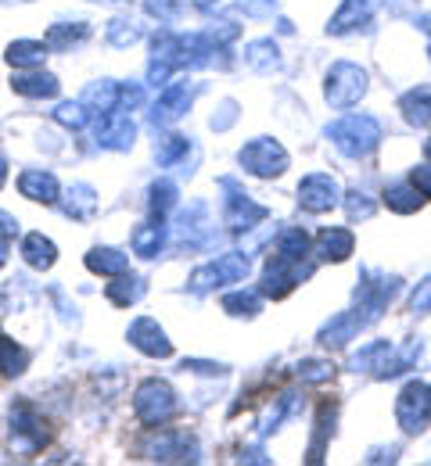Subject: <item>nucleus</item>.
Masks as SVG:
<instances>
[{
	"mask_svg": "<svg viewBox=\"0 0 431 466\" xmlns=\"http://www.w3.org/2000/svg\"><path fill=\"white\" fill-rule=\"evenodd\" d=\"M385 129L374 116H345L327 126V140L345 155V158H367L381 144Z\"/></svg>",
	"mask_w": 431,
	"mask_h": 466,
	"instance_id": "nucleus-1",
	"label": "nucleus"
},
{
	"mask_svg": "<svg viewBox=\"0 0 431 466\" xmlns=\"http://www.w3.org/2000/svg\"><path fill=\"white\" fill-rule=\"evenodd\" d=\"M248 273H251V258H248V251H227V255H220L216 262L198 266V269L190 273L187 288L198 294H205V291H216V288H227V284H241Z\"/></svg>",
	"mask_w": 431,
	"mask_h": 466,
	"instance_id": "nucleus-2",
	"label": "nucleus"
},
{
	"mask_svg": "<svg viewBox=\"0 0 431 466\" xmlns=\"http://www.w3.org/2000/svg\"><path fill=\"white\" fill-rule=\"evenodd\" d=\"M367 94V72L353 61H334L323 79V101L331 108H353Z\"/></svg>",
	"mask_w": 431,
	"mask_h": 466,
	"instance_id": "nucleus-3",
	"label": "nucleus"
},
{
	"mask_svg": "<svg viewBox=\"0 0 431 466\" xmlns=\"http://www.w3.org/2000/svg\"><path fill=\"white\" fill-rule=\"evenodd\" d=\"M133 412L144 427H162L169 423L177 412H180V402H177V391L166 384V380H144L133 395Z\"/></svg>",
	"mask_w": 431,
	"mask_h": 466,
	"instance_id": "nucleus-4",
	"label": "nucleus"
},
{
	"mask_svg": "<svg viewBox=\"0 0 431 466\" xmlns=\"http://www.w3.org/2000/svg\"><path fill=\"white\" fill-rule=\"evenodd\" d=\"M220 190L227 194V198H223V223L234 233L255 230V227L270 216V208L259 205V201H251V194H245V190L238 187V179L223 176V179H220Z\"/></svg>",
	"mask_w": 431,
	"mask_h": 466,
	"instance_id": "nucleus-5",
	"label": "nucleus"
},
{
	"mask_svg": "<svg viewBox=\"0 0 431 466\" xmlns=\"http://www.w3.org/2000/svg\"><path fill=\"white\" fill-rule=\"evenodd\" d=\"M395 291H399V277H392L385 269H364L360 288H356V312L364 316V323H374L388 309Z\"/></svg>",
	"mask_w": 431,
	"mask_h": 466,
	"instance_id": "nucleus-6",
	"label": "nucleus"
},
{
	"mask_svg": "<svg viewBox=\"0 0 431 466\" xmlns=\"http://www.w3.org/2000/svg\"><path fill=\"white\" fill-rule=\"evenodd\" d=\"M140 452H144V460H155V463H187V460L194 463V460H201L198 441L184 431H155V434L144 438Z\"/></svg>",
	"mask_w": 431,
	"mask_h": 466,
	"instance_id": "nucleus-7",
	"label": "nucleus"
},
{
	"mask_svg": "<svg viewBox=\"0 0 431 466\" xmlns=\"http://www.w3.org/2000/svg\"><path fill=\"white\" fill-rule=\"evenodd\" d=\"M238 162H241V169L251 176H259V179H273V176H281L288 169V151L277 144V140H270V137H255V140H248L245 147H241V155H238Z\"/></svg>",
	"mask_w": 431,
	"mask_h": 466,
	"instance_id": "nucleus-8",
	"label": "nucleus"
},
{
	"mask_svg": "<svg viewBox=\"0 0 431 466\" xmlns=\"http://www.w3.org/2000/svg\"><path fill=\"white\" fill-rule=\"evenodd\" d=\"M51 431H47V420L36 412L33 406H15L11 409V449L15 456H33L47 445Z\"/></svg>",
	"mask_w": 431,
	"mask_h": 466,
	"instance_id": "nucleus-9",
	"label": "nucleus"
},
{
	"mask_svg": "<svg viewBox=\"0 0 431 466\" xmlns=\"http://www.w3.org/2000/svg\"><path fill=\"white\" fill-rule=\"evenodd\" d=\"M173 237H177V244H184L190 251L209 248L212 237H216V223L209 216V205L205 201H190L184 212H180V223H177Z\"/></svg>",
	"mask_w": 431,
	"mask_h": 466,
	"instance_id": "nucleus-10",
	"label": "nucleus"
},
{
	"mask_svg": "<svg viewBox=\"0 0 431 466\" xmlns=\"http://www.w3.org/2000/svg\"><path fill=\"white\" fill-rule=\"evenodd\" d=\"M306 277H309V266L292 262V258H284V255H273V258L266 262V269H262L259 291H262V298H284V294L295 291Z\"/></svg>",
	"mask_w": 431,
	"mask_h": 466,
	"instance_id": "nucleus-11",
	"label": "nucleus"
},
{
	"mask_svg": "<svg viewBox=\"0 0 431 466\" xmlns=\"http://www.w3.org/2000/svg\"><path fill=\"white\" fill-rule=\"evenodd\" d=\"M299 205H303L306 212H313V216H323V212L338 208V205H342V187H338V179L327 173L303 176V183H299Z\"/></svg>",
	"mask_w": 431,
	"mask_h": 466,
	"instance_id": "nucleus-12",
	"label": "nucleus"
},
{
	"mask_svg": "<svg viewBox=\"0 0 431 466\" xmlns=\"http://www.w3.org/2000/svg\"><path fill=\"white\" fill-rule=\"evenodd\" d=\"M425 420H428V388L421 380H410L395 399V423L403 427V434H421Z\"/></svg>",
	"mask_w": 431,
	"mask_h": 466,
	"instance_id": "nucleus-13",
	"label": "nucleus"
},
{
	"mask_svg": "<svg viewBox=\"0 0 431 466\" xmlns=\"http://www.w3.org/2000/svg\"><path fill=\"white\" fill-rule=\"evenodd\" d=\"M194 83H187V79H177V83H166L162 86V94L155 97V105H151V126H169V122H177V118L184 116L187 108H190V101H194Z\"/></svg>",
	"mask_w": 431,
	"mask_h": 466,
	"instance_id": "nucleus-14",
	"label": "nucleus"
},
{
	"mask_svg": "<svg viewBox=\"0 0 431 466\" xmlns=\"http://www.w3.org/2000/svg\"><path fill=\"white\" fill-rule=\"evenodd\" d=\"M94 137H97V147L105 151H129L133 140H137V122L126 116V112H108V116H94Z\"/></svg>",
	"mask_w": 431,
	"mask_h": 466,
	"instance_id": "nucleus-15",
	"label": "nucleus"
},
{
	"mask_svg": "<svg viewBox=\"0 0 431 466\" xmlns=\"http://www.w3.org/2000/svg\"><path fill=\"white\" fill-rule=\"evenodd\" d=\"M126 338H129L133 349L144 351L148 359H169V355H173V341L166 338V330H162L159 319H151V316H137V319L129 323Z\"/></svg>",
	"mask_w": 431,
	"mask_h": 466,
	"instance_id": "nucleus-16",
	"label": "nucleus"
},
{
	"mask_svg": "<svg viewBox=\"0 0 431 466\" xmlns=\"http://www.w3.org/2000/svg\"><path fill=\"white\" fill-rule=\"evenodd\" d=\"M364 327H367V323H364V316H360L356 309H349V312H334V316L320 327L316 341H320L323 349H345L349 341H356V334H360Z\"/></svg>",
	"mask_w": 431,
	"mask_h": 466,
	"instance_id": "nucleus-17",
	"label": "nucleus"
},
{
	"mask_svg": "<svg viewBox=\"0 0 431 466\" xmlns=\"http://www.w3.org/2000/svg\"><path fill=\"white\" fill-rule=\"evenodd\" d=\"M353 251H356V237L345 227H327V230L316 233V240H313V255L320 262H345Z\"/></svg>",
	"mask_w": 431,
	"mask_h": 466,
	"instance_id": "nucleus-18",
	"label": "nucleus"
},
{
	"mask_svg": "<svg viewBox=\"0 0 431 466\" xmlns=\"http://www.w3.org/2000/svg\"><path fill=\"white\" fill-rule=\"evenodd\" d=\"M377 7H381V0H345V4L338 7V15L331 18L327 33H331V36H345V33H353L356 25H367Z\"/></svg>",
	"mask_w": 431,
	"mask_h": 466,
	"instance_id": "nucleus-19",
	"label": "nucleus"
},
{
	"mask_svg": "<svg viewBox=\"0 0 431 466\" xmlns=\"http://www.w3.org/2000/svg\"><path fill=\"white\" fill-rule=\"evenodd\" d=\"M11 90H15L18 97H29V101H44V97H58L62 83H58V76L33 68V72H18V76L11 79Z\"/></svg>",
	"mask_w": 431,
	"mask_h": 466,
	"instance_id": "nucleus-20",
	"label": "nucleus"
},
{
	"mask_svg": "<svg viewBox=\"0 0 431 466\" xmlns=\"http://www.w3.org/2000/svg\"><path fill=\"white\" fill-rule=\"evenodd\" d=\"M18 190H22V198L40 201V205H55L58 201V179L47 169H26L18 176Z\"/></svg>",
	"mask_w": 431,
	"mask_h": 466,
	"instance_id": "nucleus-21",
	"label": "nucleus"
},
{
	"mask_svg": "<svg viewBox=\"0 0 431 466\" xmlns=\"http://www.w3.org/2000/svg\"><path fill=\"white\" fill-rule=\"evenodd\" d=\"M119 94H123V83L116 79H97L83 90V105L94 112V116H108V112H119Z\"/></svg>",
	"mask_w": 431,
	"mask_h": 466,
	"instance_id": "nucleus-22",
	"label": "nucleus"
},
{
	"mask_svg": "<svg viewBox=\"0 0 431 466\" xmlns=\"http://www.w3.org/2000/svg\"><path fill=\"white\" fill-rule=\"evenodd\" d=\"M399 112H403V118H406L414 129H428L431 126V86L428 83L406 90V94L399 97Z\"/></svg>",
	"mask_w": 431,
	"mask_h": 466,
	"instance_id": "nucleus-23",
	"label": "nucleus"
},
{
	"mask_svg": "<svg viewBox=\"0 0 431 466\" xmlns=\"http://www.w3.org/2000/svg\"><path fill=\"white\" fill-rule=\"evenodd\" d=\"M62 212L68 219H76V223L94 219V212H97V190H94L90 183H76V187L65 194Z\"/></svg>",
	"mask_w": 431,
	"mask_h": 466,
	"instance_id": "nucleus-24",
	"label": "nucleus"
},
{
	"mask_svg": "<svg viewBox=\"0 0 431 466\" xmlns=\"http://www.w3.org/2000/svg\"><path fill=\"white\" fill-rule=\"evenodd\" d=\"M22 258H26V266H33V269H51L55 262H58V248H55V240L51 237H44V233H26V240H22Z\"/></svg>",
	"mask_w": 431,
	"mask_h": 466,
	"instance_id": "nucleus-25",
	"label": "nucleus"
},
{
	"mask_svg": "<svg viewBox=\"0 0 431 466\" xmlns=\"http://www.w3.org/2000/svg\"><path fill=\"white\" fill-rule=\"evenodd\" d=\"M166 237H169V230L162 227V219H159V223H140L137 230L129 233V248H133V255H140V258H155V255L162 251Z\"/></svg>",
	"mask_w": 431,
	"mask_h": 466,
	"instance_id": "nucleus-26",
	"label": "nucleus"
},
{
	"mask_svg": "<svg viewBox=\"0 0 431 466\" xmlns=\"http://www.w3.org/2000/svg\"><path fill=\"white\" fill-rule=\"evenodd\" d=\"M47 44L44 40H15V44H7V55L4 61L11 65V68H40L44 58H47Z\"/></svg>",
	"mask_w": 431,
	"mask_h": 466,
	"instance_id": "nucleus-27",
	"label": "nucleus"
},
{
	"mask_svg": "<svg viewBox=\"0 0 431 466\" xmlns=\"http://www.w3.org/2000/svg\"><path fill=\"white\" fill-rule=\"evenodd\" d=\"M245 65L259 76H270L273 68H281V47L273 40H251L245 47Z\"/></svg>",
	"mask_w": 431,
	"mask_h": 466,
	"instance_id": "nucleus-28",
	"label": "nucleus"
},
{
	"mask_svg": "<svg viewBox=\"0 0 431 466\" xmlns=\"http://www.w3.org/2000/svg\"><path fill=\"white\" fill-rule=\"evenodd\" d=\"M87 269L101 273V277H123V273H129V258L116 248H94L87 255Z\"/></svg>",
	"mask_w": 431,
	"mask_h": 466,
	"instance_id": "nucleus-29",
	"label": "nucleus"
},
{
	"mask_svg": "<svg viewBox=\"0 0 431 466\" xmlns=\"http://www.w3.org/2000/svg\"><path fill=\"white\" fill-rule=\"evenodd\" d=\"M177 201H180V187H177L173 179H155V183H151V190H148V208H151L155 219H166V216L177 208Z\"/></svg>",
	"mask_w": 431,
	"mask_h": 466,
	"instance_id": "nucleus-30",
	"label": "nucleus"
},
{
	"mask_svg": "<svg viewBox=\"0 0 431 466\" xmlns=\"http://www.w3.org/2000/svg\"><path fill=\"white\" fill-rule=\"evenodd\" d=\"M87 36H90V25H87V22H58V25L47 29V47H51V51H72V47H79Z\"/></svg>",
	"mask_w": 431,
	"mask_h": 466,
	"instance_id": "nucleus-31",
	"label": "nucleus"
},
{
	"mask_svg": "<svg viewBox=\"0 0 431 466\" xmlns=\"http://www.w3.org/2000/svg\"><path fill=\"white\" fill-rule=\"evenodd\" d=\"M421 201H425V194H421L414 183H392V187L385 190V205H388L392 212H399V216H414V212L421 208Z\"/></svg>",
	"mask_w": 431,
	"mask_h": 466,
	"instance_id": "nucleus-32",
	"label": "nucleus"
},
{
	"mask_svg": "<svg viewBox=\"0 0 431 466\" xmlns=\"http://www.w3.org/2000/svg\"><path fill=\"white\" fill-rule=\"evenodd\" d=\"M29 370V349H22L15 338L0 334V373L4 377H22Z\"/></svg>",
	"mask_w": 431,
	"mask_h": 466,
	"instance_id": "nucleus-33",
	"label": "nucleus"
},
{
	"mask_svg": "<svg viewBox=\"0 0 431 466\" xmlns=\"http://www.w3.org/2000/svg\"><path fill=\"white\" fill-rule=\"evenodd\" d=\"M144 291H148V288H144V280H140V277H116V284H108V288H105V294H108V301H112V305H119V309H126V305H137V301H140V298H144Z\"/></svg>",
	"mask_w": 431,
	"mask_h": 466,
	"instance_id": "nucleus-34",
	"label": "nucleus"
},
{
	"mask_svg": "<svg viewBox=\"0 0 431 466\" xmlns=\"http://www.w3.org/2000/svg\"><path fill=\"white\" fill-rule=\"evenodd\" d=\"M277 255L292 258V262H306L309 258V233L303 227H292L277 237Z\"/></svg>",
	"mask_w": 431,
	"mask_h": 466,
	"instance_id": "nucleus-35",
	"label": "nucleus"
},
{
	"mask_svg": "<svg viewBox=\"0 0 431 466\" xmlns=\"http://www.w3.org/2000/svg\"><path fill=\"white\" fill-rule=\"evenodd\" d=\"M187 151H190V140L180 137V133H169V137H162L155 144V158H159L162 169H173L180 158H187Z\"/></svg>",
	"mask_w": 431,
	"mask_h": 466,
	"instance_id": "nucleus-36",
	"label": "nucleus"
},
{
	"mask_svg": "<svg viewBox=\"0 0 431 466\" xmlns=\"http://www.w3.org/2000/svg\"><path fill=\"white\" fill-rule=\"evenodd\" d=\"M223 312H231V316H259L262 312V291H231L223 298Z\"/></svg>",
	"mask_w": 431,
	"mask_h": 466,
	"instance_id": "nucleus-37",
	"label": "nucleus"
},
{
	"mask_svg": "<svg viewBox=\"0 0 431 466\" xmlns=\"http://www.w3.org/2000/svg\"><path fill=\"white\" fill-rule=\"evenodd\" d=\"M55 122H62L65 129H87L90 122H94V112L83 105V101H65V105H58V112H55Z\"/></svg>",
	"mask_w": 431,
	"mask_h": 466,
	"instance_id": "nucleus-38",
	"label": "nucleus"
},
{
	"mask_svg": "<svg viewBox=\"0 0 431 466\" xmlns=\"http://www.w3.org/2000/svg\"><path fill=\"white\" fill-rule=\"evenodd\" d=\"M342 205H345V216H349L353 223L370 219V216H374V208H377L367 190H349V194H342Z\"/></svg>",
	"mask_w": 431,
	"mask_h": 466,
	"instance_id": "nucleus-39",
	"label": "nucleus"
},
{
	"mask_svg": "<svg viewBox=\"0 0 431 466\" xmlns=\"http://www.w3.org/2000/svg\"><path fill=\"white\" fill-rule=\"evenodd\" d=\"M295 373H299L303 384H327L334 377V362H327V359H303Z\"/></svg>",
	"mask_w": 431,
	"mask_h": 466,
	"instance_id": "nucleus-40",
	"label": "nucleus"
},
{
	"mask_svg": "<svg viewBox=\"0 0 431 466\" xmlns=\"http://www.w3.org/2000/svg\"><path fill=\"white\" fill-rule=\"evenodd\" d=\"M140 36H144L140 25L129 22V18H112V22H108V44H112V47H129V44H137Z\"/></svg>",
	"mask_w": 431,
	"mask_h": 466,
	"instance_id": "nucleus-41",
	"label": "nucleus"
},
{
	"mask_svg": "<svg viewBox=\"0 0 431 466\" xmlns=\"http://www.w3.org/2000/svg\"><path fill=\"white\" fill-rule=\"evenodd\" d=\"M331 423H334V406H323L320 416H316V441H313V449H309V460H313V463H316L320 452H323V441H327V434H331Z\"/></svg>",
	"mask_w": 431,
	"mask_h": 466,
	"instance_id": "nucleus-42",
	"label": "nucleus"
},
{
	"mask_svg": "<svg viewBox=\"0 0 431 466\" xmlns=\"http://www.w3.org/2000/svg\"><path fill=\"white\" fill-rule=\"evenodd\" d=\"M180 0H144V11L151 15V18H159L162 25H169V22H177V15H180Z\"/></svg>",
	"mask_w": 431,
	"mask_h": 466,
	"instance_id": "nucleus-43",
	"label": "nucleus"
},
{
	"mask_svg": "<svg viewBox=\"0 0 431 466\" xmlns=\"http://www.w3.org/2000/svg\"><path fill=\"white\" fill-rule=\"evenodd\" d=\"M15 237H18V219H15L11 212L0 208V266L7 262V248H11Z\"/></svg>",
	"mask_w": 431,
	"mask_h": 466,
	"instance_id": "nucleus-44",
	"label": "nucleus"
},
{
	"mask_svg": "<svg viewBox=\"0 0 431 466\" xmlns=\"http://www.w3.org/2000/svg\"><path fill=\"white\" fill-rule=\"evenodd\" d=\"M410 312H414V316H428L431 312V277H425V280L414 288V294H410Z\"/></svg>",
	"mask_w": 431,
	"mask_h": 466,
	"instance_id": "nucleus-45",
	"label": "nucleus"
},
{
	"mask_svg": "<svg viewBox=\"0 0 431 466\" xmlns=\"http://www.w3.org/2000/svg\"><path fill=\"white\" fill-rule=\"evenodd\" d=\"M238 11H245L248 18H270L277 11V0H238Z\"/></svg>",
	"mask_w": 431,
	"mask_h": 466,
	"instance_id": "nucleus-46",
	"label": "nucleus"
},
{
	"mask_svg": "<svg viewBox=\"0 0 431 466\" xmlns=\"http://www.w3.org/2000/svg\"><path fill=\"white\" fill-rule=\"evenodd\" d=\"M234 122H238V105H234V101H223V105H220V112L212 116V129H220V133H223V129H231Z\"/></svg>",
	"mask_w": 431,
	"mask_h": 466,
	"instance_id": "nucleus-47",
	"label": "nucleus"
},
{
	"mask_svg": "<svg viewBox=\"0 0 431 466\" xmlns=\"http://www.w3.org/2000/svg\"><path fill=\"white\" fill-rule=\"evenodd\" d=\"M410 183L425 194V198H431V162H425V166H414L410 169Z\"/></svg>",
	"mask_w": 431,
	"mask_h": 466,
	"instance_id": "nucleus-48",
	"label": "nucleus"
},
{
	"mask_svg": "<svg viewBox=\"0 0 431 466\" xmlns=\"http://www.w3.org/2000/svg\"><path fill=\"white\" fill-rule=\"evenodd\" d=\"M184 370H190V373H220L223 366L220 362H201V359H184Z\"/></svg>",
	"mask_w": 431,
	"mask_h": 466,
	"instance_id": "nucleus-49",
	"label": "nucleus"
},
{
	"mask_svg": "<svg viewBox=\"0 0 431 466\" xmlns=\"http://www.w3.org/2000/svg\"><path fill=\"white\" fill-rule=\"evenodd\" d=\"M4 183H7V155L0 151V187H4Z\"/></svg>",
	"mask_w": 431,
	"mask_h": 466,
	"instance_id": "nucleus-50",
	"label": "nucleus"
},
{
	"mask_svg": "<svg viewBox=\"0 0 431 466\" xmlns=\"http://www.w3.org/2000/svg\"><path fill=\"white\" fill-rule=\"evenodd\" d=\"M425 155H428V162H431V140H425Z\"/></svg>",
	"mask_w": 431,
	"mask_h": 466,
	"instance_id": "nucleus-51",
	"label": "nucleus"
},
{
	"mask_svg": "<svg viewBox=\"0 0 431 466\" xmlns=\"http://www.w3.org/2000/svg\"><path fill=\"white\" fill-rule=\"evenodd\" d=\"M428 416H431V388H428Z\"/></svg>",
	"mask_w": 431,
	"mask_h": 466,
	"instance_id": "nucleus-52",
	"label": "nucleus"
}]
</instances>
